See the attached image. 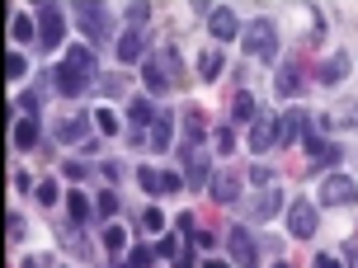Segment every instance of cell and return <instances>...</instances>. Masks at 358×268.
<instances>
[{
	"label": "cell",
	"mask_w": 358,
	"mask_h": 268,
	"mask_svg": "<svg viewBox=\"0 0 358 268\" xmlns=\"http://www.w3.org/2000/svg\"><path fill=\"white\" fill-rule=\"evenodd\" d=\"M241 47H245L250 61H273L278 57V29L268 19H255V24H245V34H241Z\"/></svg>",
	"instance_id": "obj_4"
},
{
	"label": "cell",
	"mask_w": 358,
	"mask_h": 268,
	"mask_svg": "<svg viewBox=\"0 0 358 268\" xmlns=\"http://www.w3.org/2000/svg\"><path fill=\"white\" fill-rule=\"evenodd\" d=\"M306 151H311V165H330V161H340V146H330V142H321V137H306Z\"/></svg>",
	"instance_id": "obj_22"
},
{
	"label": "cell",
	"mask_w": 358,
	"mask_h": 268,
	"mask_svg": "<svg viewBox=\"0 0 358 268\" xmlns=\"http://www.w3.org/2000/svg\"><path fill=\"white\" fill-rule=\"evenodd\" d=\"M208 34H213V38H241L245 29L236 24V10H231V5H217L213 15H208Z\"/></svg>",
	"instance_id": "obj_14"
},
{
	"label": "cell",
	"mask_w": 358,
	"mask_h": 268,
	"mask_svg": "<svg viewBox=\"0 0 358 268\" xmlns=\"http://www.w3.org/2000/svg\"><path fill=\"white\" fill-rule=\"evenodd\" d=\"M170 137H175V123H170V113H161V118L146 127L142 137H132V146H151V151H165V146H170Z\"/></svg>",
	"instance_id": "obj_11"
},
{
	"label": "cell",
	"mask_w": 358,
	"mask_h": 268,
	"mask_svg": "<svg viewBox=\"0 0 358 268\" xmlns=\"http://www.w3.org/2000/svg\"><path fill=\"white\" fill-rule=\"evenodd\" d=\"M10 38L15 43H29V38H38V24L29 15H15V24H10Z\"/></svg>",
	"instance_id": "obj_27"
},
{
	"label": "cell",
	"mask_w": 358,
	"mask_h": 268,
	"mask_svg": "<svg viewBox=\"0 0 358 268\" xmlns=\"http://www.w3.org/2000/svg\"><path fill=\"white\" fill-rule=\"evenodd\" d=\"M208 188H213L217 202H236V198H241V179H236V174H213Z\"/></svg>",
	"instance_id": "obj_19"
},
{
	"label": "cell",
	"mask_w": 358,
	"mask_h": 268,
	"mask_svg": "<svg viewBox=\"0 0 358 268\" xmlns=\"http://www.w3.org/2000/svg\"><path fill=\"white\" fill-rule=\"evenodd\" d=\"M94 127H99V132H108V137H118V118H113L108 108H99V113H94Z\"/></svg>",
	"instance_id": "obj_38"
},
{
	"label": "cell",
	"mask_w": 358,
	"mask_h": 268,
	"mask_svg": "<svg viewBox=\"0 0 358 268\" xmlns=\"http://www.w3.org/2000/svg\"><path fill=\"white\" fill-rule=\"evenodd\" d=\"M213 142H217V151H222V156H231V151H236V132H231L227 123H222V127H217V137H213Z\"/></svg>",
	"instance_id": "obj_35"
},
{
	"label": "cell",
	"mask_w": 358,
	"mask_h": 268,
	"mask_svg": "<svg viewBox=\"0 0 358 268\" xmlns=\"http://www.w3.org/2000/svg\"><path fill=\"white\" fill-rule=\"evenodd\" d=\"M10 137H15L19 151H34V146H38V118H19Z\"/></svg>",
	"instance_id": "obj_21"
},
{
	"label": "cell",
	"mask_w": 358,
	"mask_h": 268,
	"mask_svg": "<svg viewBox=\"0 0 358 268\" xmlns=\"http://www.w3.org/2000/svg\"><path fill=\"white\" fill-rule=\"evenodd\" d=\"M151 259H156V254L142 245V250H127V264H118V268H151Z\"/></svg>",
	"instance_id": "obj_36"
},
{
	"label": "cell",
	"mask_w": 358,
	"mask_h": 268,
	"mask_svg": "<svg viewBox=\"0 0 358 268\" xmlns=\"http://www.w3.org/2000/svg\"><path fill=\"white\" fill-rule=\"evenodd\" d=\"M127 19H132V24H142V19H151V5H142V0H132V5H127Z\"/></svg>",
	"instance_id": "obj_41"
},
{
	"label": "cell",
	"mask_w": 358,
	"mask_h": 268,
	"mask_svg": "<svg viewBox=\"0 0 358 268\" xmlns=\"http://www.w3.org/2000/svg\"><path fill=\"white\" fill-rule=\"evenodd\" d=\"M104 250L108 254H123L127 250V231H123V226H108V231H104Z\"/></svg>",
	"instance_id": "obj_30"
},
{
	"label": "cell",
	"mask_w": 358,
	"mask_h": 268,
	"mask_svg": "<svg viewBox=\"0 0 358 268\" xmlns=\"http://www.w3.org/2000/svg\"><path fill=\"white\" fill-rule=\"evenodd\" d=\"M268 146H278V118H268V113H259L250 127V151L255 156H264Z\"/></svg>",
	"instance_id": "obj_12"
},
{
	"label": "cell",
	"mask_w": 358,
	"mask_h": 268,
	"mask_svg": "<svg viewBox=\"0 0 358 268\" xmlns=\"http://www.w3.org/2000/svg\"><path fill=\"white\" fill-rule=\"evenodd\" d=\"M344 75H349V57H330V61H325L321 71H316V80H321V85H335V80H344Z\"/></svg>",
	"instance_id": "obj_23"
},
{
	"label": "cell",
	"mask_w": 358,
	"mask_h": 268,
	"mask_svg": "<svg viewBox=\"0 0 358 268\" xmlns=\"http://www.w3.org/2000/svg\"><path fill=\"white\" fill-rule=\"evenodd\" d=\"M38 202H43V207H52V202H57V184H52V179L38 184Z\"/></svg>",
	"instance_id": "obj_39"
},
{
	"label": "cell",
	"mask_w": 358,
	"mask_h": 268,
	"mask_svg": "<svg viewBox=\"0 0 358 268\" xmlns=\"http://www.w3.org/2000/svg\"><path fill=\"white\" fill-rule=\"evenodd\" d=\"M179 161H184L189 188H203V184L213 179V161H208V151H203V127H198V118H189V142L179 151Z\"/></svg>",
	"instance_id": "obj_2"
},
{
	"label": "cell",
	"mask_w": 358,
	"mask_h": 268,
	"mask_svg": "<svg viewBox=\"0 0 358 268\" xmlns=\"http://www.w3.org/2000/svg\"><path fill=\"white\" fill-rule=\"evenodd\" d=\"M297 137H302V142L311 137V118H306L302 108H292V113H287L283 123H278V146H292Z\"/></svg>",
	"instance_id": "obj_13"
},
{
	"label": "cell",
	"mask_w": 358,
	"mask_h": 268,
	"mask_svg": "<svg viewBox=\"0 0 358 268\" xmlns=\"http://www.w3.org/2000/svg\"><path fill=\"white\" fill-rule=\"evenodd\" d=\"M245 179H250L255 188L264 193V188H273V179H278V174H273V170H264V165H255V170H250V174H245Z\"/></svg>",
	"instance_id": "obj_33"
},
{
	"label": "cell",
	"mask_w": 358,
	"mask_h": 268,
	"mask_svg": "<svg viewBox=\"0 0 358 268\" xmlns=\"http://www.w3.org/2000/svg\"><path fill=\"white\" fill-rule=\"evenodd\" d=\"M278 207H283V193H278V188H264V193L255 198V207H250V216H259V221H268V216L278 212Z\"/></svg>",
	"instance_id": "obj_20"
},
{
	"label": "cell",
	"mask_w": 358,
	"mask_h": 268,
	"mask_svg": "<svg viewBox=\"0 0 358 268\" xmlns=\"http://www.w3.org/2000/svg\"><path fill=\"white\" fill-rule=\"evenodd\" d=\"M137 184H142L151 198H161V193H179L184 188V179L179 174H165V170H137Z\"/></svg>",
	"instance_id": "obj_10"
},
{
	"label": "cell",
	"mask_w": 358,
	"mask_h": 268,
	"mask_svg": "<svg viewBox=\"0 0 358 268\" xmlns=\"http://www.w3.org/2000/svg\"><path fill=\"white\" fill-rule=\"evenodd\" d=\"M321 202L325 207H349V202H358V184L335 170L330 179H321Z\"/></svg>",
	"instance_id": "obj_7"
},
{
	"label": "cell",
	"mask_w": 358,
	"mask_h": 268,
	"mask_svg": "<svg viewBox=\"0 0 358 268\" xmlns=\"http://www.w3.org/2000/svg\"><path fill=\"white\" fill-rule=\"evenodd\" d=\"M231 118H241V123H255V118H259L250 94H236V99H231Z\"/></svg>",
	"instance_id": "obj_28"
},
{
	"label": "cell",
	"mask_w": 358,
	"mask_h": 268,
	"mask_svg": "<svg viewBox=\"0 0 358 268\" xmlns=\"http://www.w3.org/2000/svg\"><path fill=\"white\" fill-rule=\"evenodd\" d=\"M227 250H231V264L236 268H259V245L245 226H231L227 231Z\"/></svg>",
	"instance_id": "obj_6"
},
{
	"label": "cell",
	"mask_w": 358,
	"mask_h": 268,
	"mask_svg": "<svg viewBox=\"0 0 358 268\" xmlns=\"http://www.w3.org/2000/svg\"><path fill=\"white\" fill-rule=\"evenodd\" d=\"M127 118H132V127H137V132H132V137H142L146 127H151V123H156V118H161V108L151 104V99H137V104L127 108Z\"/></svg>",
	"instance_id": "obj_18"
},
{
	"label": "cell",
	"mask_w": 358,
	"mask_h": 268,
	"mask_svg": "<svg viewBox=\"0 0 358 268\" xmlns=\"http://www.w3.org/2000/svg\"><path fill=\"white\" fill-rule=\"evenodd\" d=\"M142 52H146V34L142 29H127V34L118 38V61L132 66V61H142Z\"/></svg>",
	"instance_id": "obj_15"
},
{
	"label": "cell",
	"mask_w": 358,
	"mask_h": 268,
	"mask_svg": "<svg viewBox=\"0 0 358 268\" xmlns=\"http://www.w3.org/2000/svg\"><path fill=\"white\" fill-rule=\"evenodd\" d=\"M19 240H24V216L10 212V245H19Z\"/></svg>",
	"instance_id": "obj_42"
},
{
	"label": "cell",
	"mask_w": 358,
	"mask_h": 268,
	"mask_svg": "<svg viewBox=\"0 0 358 268\" xmlns=\"http://www.w3.org/2000/svg\"><path fill=\"white\" fill-rule=\"evenodd\" d=\"M311 43H325V15L311 10Z\"/></svg>",
	"instance_id": "obj_40"
},
{
	"label": "cell",
	"mask_w": 358,
	"mask_h": 268,
	"mask_svg": "<svg viewBox=\"0 0 358 268\" xmlns=\"http://www.w3.org/2000/svg\"><path fill=\"white\" fill-rule=\"evenodd\" d=\"M287 231L297 235V240H311V235H316V202L297 198V202L287 207Z\"/></svg>",
	"instance_id": "obj_9"
},
{
	"label": "cell",
	"mask_w": 358,
	"mask_h": 268,
	"mask_svg": "<svg viewBox=\"0 0 358 268\" xmlns=\"http://www.w3.org/2000/svg\"><path fill=\"white\" fill-rule=\"evenodd\" d=\"M330 123H340V127H358V104H344L330 113Z\"/></svg>",
	"instance_id": "obj_34"
},
{
	"label": "cell",
	"mask_w": 358,
	"mask_h": 268,
	"mask_svg": "<svg viewBox=\"0 0 358 268\" xmlns=\"http://www.w3.org/2000/svg\"><path fill=\"white\" fill-rule=\"evenodd\" d=\"M142 80L151 94H161V89H175L179 80H184V71H179V52L175 47H165V52H156L151 61L142 66Z\"/></svg>",
	"instance_id": "obj_3"
},
{
	"label": "cell",
	"mask_w": 358,
	"mask_h": 268,
	"mask_svg": "<svg viewBox=\"0 0 358 268\" xmlns=\"http://www.w3.org/2000/svg\"><path fill=\"white\" fill-rule=\"evenodd\" d=\"M198 75H203V80H217V75H222V52H217V47H208V52L198 57Z\"/></svg>",
	"instance_id": "obj_25"
},
{
	"label": "cell",
	"mask_w": 358,
	"mask_h": 268,
	"mask_svg": "<svg viewBox=\"0 0 358 268\" xmlns=\"http://www.w3.org/2000/svg\"><path fill=\"white\" fill-rule=\"evenodd\" d=\"M156 254H165V259H170V254H179V240H175V235H165L161 245H156Z\"/></svg>",
	"instance_id": "obj_43"
},
{
	"label": "cell",
	"mask_w": 358,
	"mask_h": 268,
	"mask_svg": "<svg viewBox=\"0 0 358 268\" xmlns=\"http://www.w3.org/2000/svg\"><path fill=\"white\" fill-rule=\"evenodd\" d=\"M24 71H29L24 52H10V57H5V75H10V80H24Z\"/></svg>",
	"instance_id": "obj_31"
},
{
	"label": "cell",
	"mask_w": 358,
	"mask_h": 268,
	"mask_svg": "<svg viewBox=\"0 0 358 268\" xmlns=\"http://www.w3.org/2000/svg\"><path fill=\"white\" fill-rule=\"evenodd\" d=\"M62 34H66L62 10H57V5H43V10H38V47H43V52H57V47H62Z\"/></svg>",
	"instance_id": "obj_5"
},
{
	"label": "cell",
	"mask_w": 358,
	"mask_h": 268,
	"mask_svg": "<svg viewBox=\"0 0 358 268\" xmlns=\"http://www.w3.org/2000/svg\"><path fill=\"white\" fill-rule=\"evenodd\" d=\"M19 108H24V118H38V108H43V80L19 94Z\"/></svg>",
	"instance_id": "obj_26"
},
{
	"label": "cell",
	"mask_w": 358,
	"mask_h": 268,
	"mask_svg": "<svg viewBox=\"0 0 358 268\" xmlns=\"http://www.w3.org/2000/svg\"><path fill=\"white\" fill-rule=\"evenodd\" d=\"M175 268H194V264H189V259H179V264H175Z\"/></svg>",
	"instance_id": "obj_48"
},
{
	"label": "cell",
	"mask_w": 358,
	"mask_h": 268,
	"mask_svg": "<svg viewBox=\"0 0 358 268\" xmlns=\"http://www.w3.org/2000/svg\"><path fill=\"white\" fill-rule=\"evenodd\" d=\"M76 24L85 29V38L90 43H108V10L104 5H76Z\"/></svg>",
	"instance_id": "obj_8"
},
{
	"label": "cell",
	"mask_w": 358,
	"mask_h": 268,
	"mask_svg": "<svg viewBox=\"0 0 358 268\" xmlns=\"http://www.w3.org/2000/svg\"><path fill=\"white\" fill-rule=\"evenodd\" d=\"M90 123H94L90 113H71V118H62V123H57V137H62V142H85Z\"/></svg>",
	"instance_id": "obj_16"
},
{
	"label": "cell",
	"mask_w": 358,
	"mask_h": 268,
	"mask_svg": "<svg viewBox=\"0 0 358 268\" xmlns=\"http://www.w3.org/2000/svg\"><path fill=\"white\" fill-rule=\"evenodd\" d=\"M203 268H231V264H227V259H208Z\"/></svg>",
	"instance_id": "obj_47"
},
{
	"label": "cell",
	"mask_w": 358,
	"mask_h": 268,
	"mask_svg": "<svg viewBox=\"0 0 358 268\" xmlns=\"http://www.w3.org/2000/svg\"><path fill=\"white\" fill-rule=\"evenodd\" d=\"M311 268H340V259H335V254H321V259H316Z\"/></svg>",
	"instance_id": "obj_46"
},
{
	"label": "cell",
	"mask_w": 358,
	"mask_h": 268,
	"mask_svg": "<svg viewBox=\"0 0 358 268\" xmlns=\"http://www.w3.org/2000/svg\"><path fill=\"white\" fill-rule=\"evenodd\" d=\"M137 226H142V231H151V235H161L165 231V212H161V207H146V212L137 216Z\"/></svg>",
	"instance_id": "obj_29"
},
{
	"label": "cell",
	"mask_w": 358,
	"mask_h": 268,
	"mask_svg": "<svg viewBox=\"0 0 358 268\" xmlns=\"http://www.w3.org/2000/svg\"><path fill=\"white\" fill-rule=\"evenodd\" d=\"M99 89H104V94H127V75H104V80H99Z\"/></svg>",
	"instance_id": "obj_37"
},
{
	"label": "cell",
	"mask_w": 358,
	"mask_h": 268,
	"mask_svg": "<svg viewBox=\"0 0 358 268\" xmlns=\"http://www.w3.org/2000/svg\"><path fill=\"white\" fill-rule=\"evenodd\" d=\"M273 89H278V99H292L302 89V61H287L283 71H278V80H273Z\"/></svg>",
	"instance_id": "obj_17"
},
{
	"label": "cell",
	"mask_w": 358,
	"mask_h": 268,
	"mask_svg": "<svg viewBox=\"0 0 358 268\" xmlns=\"http://www.w3.org/2000/svg\"><path fill=\"white\" fill-rule=\"evenodd\" d=\"M273 268H287V264H273Z\"/></svg>",
	"instance_id": "obj_49"
},
{
	"label": "cell",
	"mask_w": 358,
	"mask_h": 268,
	"mask_svg": "<svg viewBox=\"0 0 358 268\" xmlns=\"http://www.w3.org/2000/svg\"><path fill=\"white\" fill-rule=\"evenodd\" d=\"M24 268H52V259H48V254H29V259H24Z\"/></svg>",
	"instance_id": "obj_44"
},
{
	"label": "cell",
	"mask_w": 358,
	"mask_h": 268,
	"mask_svg": "<svg viewBox=\"0 0 358 268\" xmlns=\"http://www.w3.org/2000/svg\"><path fill=\"white\" fill-rule=\"evenodd\" d=\"M94 212H99V216H118V193H113V188L99 193V198H94Z\"/></svg>",
	"instance_id": "obj_32"
},
{
	"label": "cell",
	"mask_w": 358,
	"mask_h": 268,
	"mask_svg": "<svg viewBox=\"0 0 358 268\" xmlns=\"http://www.w3.org/2000/svg\"><path fill=\"white\" fill-rule=\"evenodd\" d=\"M340 254H344V264H349V268H358V245H344Z\"/></svg>",
	"instance_id": "obj_45"
},
{
	"label": "cell",
	"mask_w": 358,
	"mask_h": 268,
	"mask_svg": "<svg viewBox=\"0 0 358 268\" xmlns=\"http://www.w3.org/2000/svg\"><path fill=\"white\" fill-rule=\"evenodd\" d=\"M90 85H94V52L90 47H71L66 61L57 66V94L62 99H80Z\"/></svg>",
	"instance_id": "obj_1"
},
{
	"label": "cell",
	"mask_w": 358,
	"mask_h": 268,
	"mask_svg": "<svg viewBox=\"0 0 358 268\" xmlns=\"http://www.w3.org/2000/svg\"><path fill=\"white\" fill-rule=\"evenodd\" d=\"M66 212H71L76 221H94V202H90L85 193H76V188H71V198H66Z\"/></svg>",
	"instance_id": "obj_24"
}]
</instances>
